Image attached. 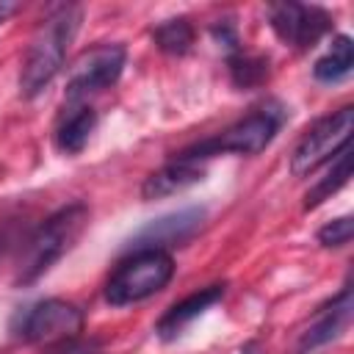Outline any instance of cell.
<instances>
[{
  "label": "cell",
  "mask_w": 354,
  "mask_h": 354,
  "mask_svg": "<svg viewBox=\"0 0 354 354\" xmlns=\"http://www.w3.org/2000/svg\"><path fill=\"white\" fill-rule=\"evenodd\" d=\"M83 19V8L75 3H58L47 11V17L41 19L39 30L30 39L28 55L22 61V72H19V94L25 100L39 97L61 72L66 50L80 28Z\"/></svg>",
  "instance_id": "1"
},
{
  "label": "cell",
  "mask_w": 354,
  "mask_h": 354,
  "mask_svg": "<svg viewBox=\"0 0 354 354\" xmlns=\"http://www.w3.org/2000/svg\"><path fill=\"white\" fill-rule=\"evenodd\" d=\"M86 224H88L86 202H69L55 213H50L22 249L17 266V285H33L36 279H41L77 243Z\"/></svg>",
  "instance_id": "2"
},
{
  "label": "cell",
  "mask_w": 354,
  "mask_h": 354,
  "mask_svg": "<svg viewBox=\"0 0 354 354\" xmlns=\"http://www.w3.org/2000/svg\"><path fill=\"white\" fill-rule=\"evenodd\" d=\"M282 122H285V108L277 105V102H268L263 108H254L241 122L230 124L224 133L210 136V138H202V141L185 147L177 155L180 158H188V160H199V163H205L207 158H216V155H227V152H235V155H257V152H263L274 141V136L279 133Z\"/></svg>",
  "instance_id": "3"
},
{
  "label": "cell",
  "mask_w": 354,
  "mask_h": 354,
  "mask_svg": "<svg viewBox=\"0 0 354 354\" xmlns=\"http://www.w3.org/2000/svg\"><path fill=\"white\" fill-rule=\"evenodd\" d=\"M174 277V260L166 249H133L105 282V301L127 307L163 290Z\"/></svg>",
  "instance_id": "4"
},
{
  "label": "cell",
  "mask_w": 354,
  "mask_h": 354,
  "mask_svg": "<svg viewBox=\"0 0 354 354\" xmlns=\"http://www.w3.org/2000/svg\"><path fill=\"white\" fill-rule=\"evenodd\" d=\"M351 127H354L351 105H343L340 111L318 119L293 147L290 171L296 177H307V174L318 171L324 163H332L346 147H351Z\"/></svg>",
  "instance_id": "5"
},
{
  "label": "cell",
  "mask_w": 354,
  "mask_h": 354,
  "mask_svg": "<svg viewBox=\"0 0 354 354\" xmlns=\"http://www.w3.org/2000/svg\"><path fill=\"white\" fill-rule=\"evenodd\" d=\"M83 329V310L64 299H41L19 310L11 321V335L22 343L72 340Z\"/></svg>",
  "instance_id": "6"
},
{
  "label": "cell",
  "mask_w": 354,
  "mask_h": 354,
  "mask_svg": "<svg viewBox=\"0 0 354 354\" xmlns=\"http://www.w3.org/2000/svg\"><path fill=\"white\" fill-rule=\"evenodd\" d=\"M127 50L122 44H97L91 50H83L66 75V102L80 105V100L100 94L111 88L124 69Z\"/></svg>",
  "instance_id": "7"
},
{
  "label": "cell",
  "mask_w": 354,
  "mask_h": 354,
  "mask_svg": "<svg viewBox=\"0 0 354 354\" xmlns=\"http://www.w3.org/2000/svg\"><path fill=\"white\" fill-rule=\"evenodd\" d=\"M268 25L285 44H290L296 50H310L332 28V17L321 6L271 3L268 6Z\"/></svg>",
  "instance_id": "8"
},
{
  "label": "cell",
  "mask_w": 354,
  "mask_h": 354,
  "mask_svg": "<svg viewBox=\"0 0 354 354\" xmlns=\"http://www.w3.org/2000/svg\"><path fill=\"white\" fill-rule=\"evenodd\" d=\"M205 224V207H183L174 213H166L160 218H152L144 224L133 238V249H166V246H183L188 243Z\"/></svg>",
  "instance_id": "9"
},
{
  "label": "cell",
  "mask_w": 354,
  "mask_h": 354,
  "mask_svg": "<svg viewBox=\"0 0 354 354\" xmlns=\"http://www.w3.org/2000/svg\"><path fill=\"white\" fill-rule=\"evenodd\" d=\"M351 313H354V301H351V288L346 285L329 304H324L315 313V321L299 337V348L301 351H307V348L313 351V348L326 346L335 337H340L346 332V326L351 324Z\"/></svg>",
  "instance_id": "10"
},
{
  "label": "cell",
  "mask_w": 354,
  "mask_h": 354,
  "mask_svg": "<svg viewBox=\"0 0 354 354\" xmlns=\"http://www.w3.org/2000/svg\"><path fill=\"white\" fill-rule=\"evenodd\" d=\"M205 177V166L199 160H188L174 155L169 163H163L158 171H152L144 183H141V199L152 202V199H163L171 196L177 191H185L188 185L199 183Z\"/></svg>",
  "instance_id": "11"
},
{
  "label": "cell",
  "mask_w": 354,
  "mask_h": 354,
  "mask_svg": "<svg viewBox=\"0 0 354 354\" xmlns=\"http://www.w3.org/2000/svg\"><path fill=\"white\" fill-rule=\"evenodd\" d=\"M221 299H224V285H207V288H199L196 293L185 296L183 301L171 304V307L160 315V321L155 324L158 337H163V340L177 337L194 318H199L207 307H213V304L221 301Z\"/></svg>",
  "instance_id": "12"
},
{
  "label": "cell",
  "mask_w": 354,
  "mask_h": 354,
  "mask_svg": "<svg viewBox=\"0 0 354 354\" xmlns=\"http://www.w3.org/2000/svg\"><path fill=\"white\" fill-rule=\"evenodd\" d=\"M97 127V111L91 105H75L55 127V147L64 155H77L88 144L91 133Z\"/></svg>",
  "instance_id": "13"
},
{
  "label": "cell",
  "mask_w": 354,
  "mask_h": 354,
  "mask_svg": "<svg viewBox=\"0 0 354 354\" xmlns=\"http://www.w3.org/2000/svg\"><path fill=\"white\" fill-rule=\"evenodd\" d=\"M354 69V41L346 33H337L332 39V47L326 50V55H321L313 66V77L318 83H340L351 75Z\"/></svg>",
  "instance_id": "14"
},
{
  "label": "cell",
  "mask_w": 354,
  "mask_h": 354,
  "mask_svg": "<svg viewBox=\"0 0 354 354\" xmlns=\"http://www.w3.org/2000/svg\"><path fill=\"white\" fill-rule=\"evenodd\" d=\"M351 177V147H346L335 160H332V169L304 194V210H313L318 207L324 199H329L337 188H343Z\"/></svg>",
  "instance_id": "15"
},
{
  "label": "cell",
  "mask_w": 354,
  "mask_h": 354,
  "mask_svg": "<svg viewBox=\"0 0 354 354\" xmlns=\"http://www.w3.org/2000/svg\"><path fill=\"white\" fill-rule=\"evenodd\" d=\"M152 41L166 55H185L194 44V28L185 17H174V19L160 22L152 30Z\"/></svg>",
  "instance_id": "16"
},
{
  "label": "cell",
  "mask_w": 354,
  "mask_h": 354,
  "mask_svg": "<svg viewBox=\"0 0 354 354\" xmlns=\"http://www.w3.org/2000/svg\"><path fill=\"white\" fill-rule=\"evenodd\" d=\"M227 69H230L232 86H238V88H257L268 80V58L246 55L241 50L227 58Z\"/></svg>",
  "instance_id": "17"
},
{
  "label": "cell",
  "mask_w": 354,
  "mask_h": 354,
  "mask_svg": "<svg viewBox=\"0 0 354 354\" xmlns=\"http://www.w3.org/2000/svg\"><path fill=\"white\" fill-rule=\"evenodd\" d=\"M354 235V218L351 216H340V218H332L329 224H324L318 230V243L321 246H329V249H340L351 241Z\"/></svg>",
  "instance_id": "18"
},
{
  "label": "cell",
  "mask_w": 354,
  "mask_h": 354,
  "mask_svg": "<svg viewBox=\"0 0 354 354\" xmlns=\"http://www.w3.org/2000/svg\"><path fill=\"white\" fill-rule=\"evenodd\" d=\"M210 33H213V39H216V41H218L230 55L241 50V47H238V44H241V39H238V30H235V25H232V22H227V19H224V22H218V25H213V28H210Z\"/></svg>",
  "instance_id": "19"
},
{
  "label": "cell",
  "mask_w": 354,
  "mask_h": 354,
  "mask_svg": "<svg viewBox=\"0 0 354 354\" xmlns=\"http://www.w3.org/2000/svg\"><path fill=\"white\" fill-rule=\"evenodd\" d=\"M53 354H102L100 343L97 340H66L61 348H55Z\"/></svg>",
  "instance_id": "20"
},
{
  "label": "cell",
  "mask_w": 354,
  "mask_h": 354,
  "mask_svg": "<svg viewBox=\"0 0 354 354\" xmlns=\"http://www.w3.org/2000/svg\"><path fill=\"white\" fill-rule=\"evenodd\" d=\"M17 11H19V3H3V0H0V25H3L11 14H17Z\"/></svg>",
  "instance_id": "21"
},
{
  "label": "cell",
  "mask_w": 354,
  "mask_h": 354,
  "mask_svg": "<svg viewBox=\"0 0 354 354\" xmlns=\"http://www.w3.org/2000/svg\"><path fill=\"white\" fill-rule=\"evenodd\" d=\"M241 354H263V348H260V343L252 340V343H246V346L241 348Z\"/></svg>",
  "instance_id": "22"
}]
</instances>
